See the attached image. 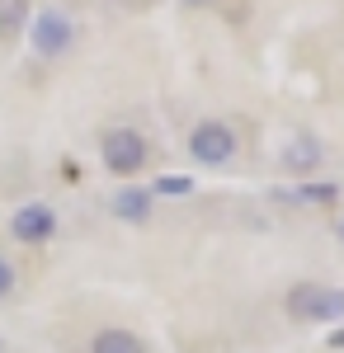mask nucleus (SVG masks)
I'll return each instance as SVG.
<instances>
[{
    "instance_id": "f257e3e1",
    "label": "nucleus",
    "mask_w": 344,
    "mask_h": 353,
    "mask_svg": "<svg viewBox=\"0 0 344 353\" xmlns=\"http://www.w3.org/2000/svg\"><path fill=\"white\" fill-rule=\"evenodd\" d=\"M71 43H76V19H71L66 10L43 5V10L28 19V48L38 57H61V52H71Z\"/></svg>"
},
{
    "instance_id": "f03ea898",
    "label": "nucleus",
    "mask_w": 344,
    "mask_h": 353,
    "mask_svg": "<svg viewBox=\"0 0 344 353\" xmlns=\"http://www.w3.org/2000/svg\"><path fill=\"white\" fill-rule=\"evenodd\" d=\"M99 161H104L108 174H137L142 165L151 161V146H146V137L137 128H113L99 141Z\"/></svg>"
},
{
    "instance_id": "7ed1b4c3",
    "label": "nucleus",
    "mask_w": 344,
    "mask_h": 353,
    "mask_svg": "<svg viewBox=\"0 0 344 353\" xmlns=\"http://www.w3.org/2000/svg\"><path fill=\"white\" fill-rule=\"evenodd\" d=\"M292 321H344V288H321V283H297L288 292Z\"/></svg>"
},
{
    "instance_id": "20e7f679",
    "label": "nucleus",
    "mask_w": 344,
    "mask_h": 353,
    "mask_svg": "<svg viewBox=\"0 0 344 353\" xmlns=\"http://www.w3.org/2000/svg\"><path fill=\"white\" fill-rule=\"evenodd\" d=\"M189 156L198 165H231L236 161V132L222 123V118H203V123H193V132H189Z\"/></svg>"
},
{
    "instance_id": "39448f33",
    "label": "nucleus",
    "mask_w": 344,
    "mask_h": 353,
    "mask_svg": "<svg viewBox=\"0 0 344 353\" xmlns=\"http://www.w3.org/2000/svg\"><path fill=\"white\" fill-rule=\"evenodd\" d=\"M10 236L19 245H48L57 236V212L48 203H24V208H15V217H10Z\"/></svg>"
},
{
    "instance_id": "423d86ee",
    "label": "nucleus",
    "mask_w": 344,
    "mask_h": 353,
    "mask_svg": "<svg viewBox=\"0 0 344 353\" xmlns=\"http://www.w3.org/2000/svg\"><path fill=\"white\" fill-rule=\"evenodd\" d=\"M151 203H156V193H151V189H137V184H128V189H118L113 198H108V212H113V221L142 226V221L151 217Z\"/></svg>"
},
{
    "instance_id": "0eeeda50",
    "label": "nucleus",
    "mask_w": 344,
    "mask_h": 353,
    "mask_svg": "<svg viewBox=\"0 0 344 353\" xmlns=\"http://www.w3.org/2000/svg\"><path fill=\"white\" fill-rule=\"evenodd\" d=\"M321 165V141L316 137H292L288 146H283V170L292 174H312Z\"/></svg>"
},
{
    "instance_id": "6e6552de",
    "label": "nucleus",
    "mask_w": 344,
    "mask_h": 353,
    "mask_svg": "<svg viewBox=\"0 0 344 353\" xmlns=\"http://www.w3.org/2000/svg\"><path fill=\"white\" fill-rule=\"evenodd\" d=\"M90 353H146V344H142V334H133V330L108 325L90 339Z\"/></svg>"
},
{
    "instance_id": "1a4fd4ad",
    "label": "nucleus",
    "mask_w": 344,
    "mask_h": 353,
    "mask_svg": "<svg viewBox=\"0 0 344 353\" xmlns=\"http://www.w3.org/2000/svg\"><path fill=\"white\" fill-rule=\"evenodd\" d=\"M278 198L292 208H325L340 198V184H297V189H278Z\"/></svg>"
},
{
    "instance_id": "9d476101",
    "label": "nucleus",
    "mask_w": 344,
    "mask_h": 353,
    "mask_svg": "<svg viewBox=\"0 0 344 353\" xmlns=\"http://www.w3.org/2000/svg\"><path fill=\"white\" fill-rule=\"evenodd\" d=\"M151 193H160V198H184V193H193V179H184V174H160L156 184H151Z\"/></svg>"
},
{
    "instance_id": "9b49d317",
    "label": "nucleus",
    "mask_w": 344,
    "mask_h": 353,
    "mask_svg": "<svg viewBox=\"0 0 344 353\" xmlns=\"http://www.w3.org/2000/svg\"><path fill=\"white\" fill-rule=\"evenodd\" d=\"M10 292H15V264H10V259L0 254V301L10 297Z\"/></svg>"
},
{
    "instance_id": "f8f14e48",
    "label": "nucleus",
    "mask_w": 344,
    "mask_h": 353,
    "mask_svg": "<svg viewBox=\"0 0 344 353\" xmlns=\"http://www.w3.org/2000/svg\"><path fill=\"white\" fill-rule=\"evenodd\" d=\"M330 349H344V325L335 330V334H330Z\"/></svg>"
},
{
    "instance_id": "ddd939ff",
    "label": "nucleus",
    "mask_w": 344,
    "mask_h": 353,
    "mask_svg": "<svg viewBox=\"0 0 344 353\" xmlns=\"http://www.w3.org/2000/svg\"><path fill=\"white\" fill-rule=\"evenodd\" d=\"M335 236H340V245H344V212H340V221H335Z\"/></svg>"
},
{
    "instance_id": "4468645a",
    "label": "nucleus",
    "mask_w": 344,
    "mask_h": 353,
    "mask_svg": "<svg viewBox=\"0 0 344 353\" xmlns=\"http://www.w3.org/2000/svg\"><path fill=\"white\" fill-rule=\"evenodd\" d=\"M189 5H203V0H189Z\"/></svg>"
},
{
    "instance_id": "2eb2a0df",
    "label": "nucleus",
    "mask_w": 344,
    "mask_h": 353,
    "mask_svg": "<svg viewBox=\"0 0 344 353\" xmlns=\"http://www.w3.org/2000/svg\"><path fill=\"white\" fill-rule=\"evenodd\" d=\"M0 353H5V344H0Z\"/></svg>"
},
{
    "instance_id": "dca6fc26",
    "label": "nucleus",
    "mask_w": 344,
    "mask_h": 353,
    "mask_svg": "<svg viewBox=\"0 0 344 353\" xmlns=\"http://www.w3.org/2000/svg\"><path fill=\"white\" fill-rule=\"evenodd\" d=\"M0 5H5V0H0Z\"/></svg>"
}]
</instances>
